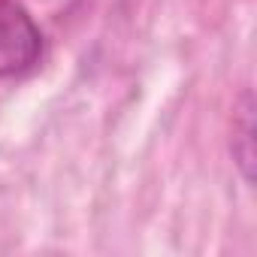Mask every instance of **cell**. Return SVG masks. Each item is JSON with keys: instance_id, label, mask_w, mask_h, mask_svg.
Returning <instances> with one entry per match:
<instances>
[{"instance_id": "6da1fadb", "label": "cell", "mask_w": 257, "mask_h": 257, "mask_svg": "<svg viewBox=\"0 0 257 257\" xmlns=\"http://www.w3.org/2000/svg\"><path fill=\"white\" fill-rule=\"evenodd\" d=\"M43 37L28 10L16 0H0V76H19L40 58Z\"/></svg>"}, {"instance_id": "7a4b0ae2", "label": "cell", "mask_w": 257, "mask_h": 257, "mask_svg": "<svg viewBox=\"0 0 257 257\" xmlns=\"http://www.w3.org/2000/svg\"><path fill=\"white\" fill-rule=\"evenodd\" d=\"M251 94H245V106L239 109L233 121V155L245 173V179H254V115H251Z\"/></svg>"}]
</instances>
